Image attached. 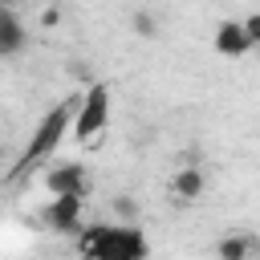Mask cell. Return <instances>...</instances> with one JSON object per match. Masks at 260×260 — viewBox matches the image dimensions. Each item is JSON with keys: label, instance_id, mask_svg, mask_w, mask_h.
<instances>
[{"label": "cell", "instance_id": "obj_1", "mask_svg": "<svg viewBox=\"0 0 260 260\" xmlns=\"http://www.w3.org/2000/svg\"><path fill=\"white\" fill-rule=\"evenodd\" d=\"M73 110H77V102H57L45 118H41V126L32 130V138L24 142V150H20V158H16V171L12 175H24V171H32L37 162H45L57 146H61V138H65V130L73 126Z\"/></svg>", "mask_w": 260, "mask_h": 260}, {"label": "cell", "instance_id": "obj_2", "mask_svg": "<svg viewBox=\"0 0 260 260\" xmlns=\"http://www.w3.org/2000/svg\"><path fill=\"white\" fill-rule=\"evenodd\" d=\"M85 256H98V260H142L150 252V244L142 240L138 228H89L77 244Z\"/></svg>", "mask_w": 260, "mask_h": 260}, {"label": "cell", "instance_id": "obj_3", "mask_svg": "<svg viewBox=\"0 0 260 260\" xmlns=\"http://www.w3.org/2000/svg\"><path fill=\"white\" fill-rule=\"evenodd\" d=\"M106 122H110V89H106V85H89L85 98H81L77 110H73V126H69V134H73L77 142H89L93 134L106 130Z\"/></svg>", "mask_w": 260, "mask_h": 260}, {"label": "cell", "instance_id": "obj_4", "mask_svg": "<svg viewBox=\"0 0 260 260\" xmlns=\"http://www.w3.org/2000/svg\"><path fill=\"white\" fill-rule=\"evenodd\" d=\"M45 187H49V195H85L89 175H85L81 162H61V167H53L45 175Z\"/></svg>", "mask_w": 260, "mask_h": 260}, {"label": "cell", "instance_id": "obj_5", "mask_svg": "<svg viewBox=\"0 0 260 260\" xmlns=\"http://www.w3.org/2000/svg\"><path fill=\"white\" fill-rule=\"evenodd\" d=\"M81 203H85V195H53V203L45 207V223L57 232H77L81 228Z\"/></svg>", "mask_w": 260, "mask_h": 260}, {"label": "cell", "instance_id": "obj_6", "mask_svg": "<svg viewBox=\"0 0 260 260\" xmlns=\"http://www.w3.org/2000/svg\"><path fill=\"white\" fill-rule=\"evenodd\" d=\"M24 45H28L24 20L8 4H0V57H16V53H24Z\"/></svg>", "mask_w": 260, "mask_h": 260}, {"label": "cell", "instance_id": "obj_7", "mask_svg": "<svg viewBox=\"0 0 260 260\" xmlns=\"http://www.w3.org/2000/svg\"><path fill=\"white\" fill-rule=\"evenodd\" d=\"M252 45H248V32H244V20H223L215 28V53L223 57H244Z\"/></svg>", "mask_w": 260, "mask_h": 260}, {"label": "cell", "instance_id": "obj_8", "mask_svg": "<svg viewBox=\"0 0 260 260\" xmlns=\"http://www.w3.org/2000/svg\"><path fill=\"white\" fill-rule=\"evenodd\" d=\"M175 195H179L183 203H191V199L203 195V171H199L195 162H187V167L175 175Z\"/></svg>", "mask_w": 260, "mask_h": 260}, {"label": "cell", "instance_id": "obj_9", "mask_svg": "<svg viewBox=\"0 0 260 260\" xmlns=\"http://www.w3.org/2000/svg\"><path fill=\"white\" fill-rule=\"evenodd\" d=\"M130 24H134V32H138V37H158V20H154L150 12H134V16H130Z\"/></svg>", "mask_w": 260, "mask_h": 260}, {"label": "cell", "instance_id": "obj_10", "mask_svg": "<svg viewBox=\"0 0 260 260\" xmlns=\"http://www.w3.org/2000/svg\"><path fill=\"white\" fill-rule=\"evenodd\" d=\"M248 252H252V240H223L219 244V256H228V260H240Z\"/></svg>", "mask_w": 260, "mask_h": 260}, {"label": "cell", "instance_id": "obj_11", "mask_svg": "<svg viewBox=\"0 0 260 260\" xmlns=\"http://www.w3.org/2000/svg\"><path fill=\"white\" fill-rule=\"evenodd\" d=\"M244 32H248V45H260V12L244 20Z\"/></svg>", "mask_w": 260, "mask_h": 260}, {"label": "cell", "instance_id": "obj_12", "mask_svg": "<svg viewBox=\"0 0 260 260\" xmlns=\"http://www.w3.org/2000/svg\"><path fill=\"white\" fill-rule=\"evenodd\" d=\"M114 207H118V211H122V215H134V211H138V207H134V203H130V199H114Z\"/></svg>", "mask_w": 260, "mask_h": 260}]
</instances>
